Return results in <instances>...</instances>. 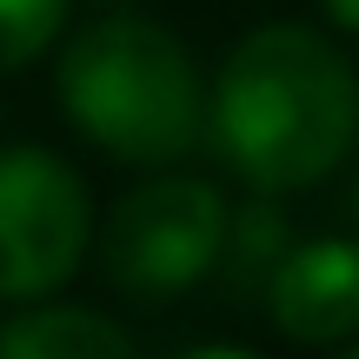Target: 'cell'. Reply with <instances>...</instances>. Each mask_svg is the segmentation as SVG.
Returning <instances> with one entry per match:
<instances>
[{
	"label": "cell",
	"mask_w": 359,
	"mask_h": 359,
	"mask_svg": "<svg viewBox=\"0 0 359 359\" xmlns=\"http://www.w3.org/2000/svg\"><path fill=\"white\" fill-rule=\"evenodd\" d=\"M206 133L259 200L320 187L359 140V74L320 27H253L213 74Z\"/></svg>",
	"instance_id": "6da1fadb"
},
{
	"label": "cell",
	"mask_w": 359,
	"mask_h": 359,
	"mask_svg": "<svg viewBox=\"0 0 359 359\" xmlns=\"http://www.w3.org/2000/svg\"><path fill=\"white\" fill-rule=\"evenodd\" d=\"M67 13L74 0H0V74L34 67L67 34Z\"/></svg>",
	"instance_id": "ba28073f"
},
{
	"label": "cell",
	"mask_w": 359,
	"mask_h": 359,
	"mask_svg": "<svg viewBox=\"0 0 359 359\" xmlns=\"http://www.w3.org/2000/svg\"><path fill=\"white\" fill-rule=\"evenodd\" d=\"M93 246V193L47 147H0V299L40 306Z\"/></svg>",
	"instance_id": "277c9868"
},
{
	"label": "cell",
	"mask_w": 359,
	"mask_h": 359,
	"mask_svg": "<svg viewBox=\"0 0 359 359\" xmlns=\"http://www.w3.org/2000/svg\"><path fill=\"white\" fill-rule=\"evenodd\" d=\"M266 313L293 346H353L359 339V240H293L266 280Z\"/></svg>",
	"instance_id": "5b68a950"
},
{
	"label": "cell",
	"mask_w": 359,
	"mask_h": 359,
	"mask_svg": "<svg viewBox=\"0 0 359 359\" xmlns=\"http://www.w3.org/2000/svg\"><path fill=\"white\" fill-rule=\"evenodd\" d=\"M0 359H140L133 333L93 306L40 299L0 326Z\"/></svg>",
	"instance_id": "8992f818"
},
{
	"label": "cell",
	"mask_w": 359,
	"mask_h": 359,
	"mask_svg": "<svg viewBox=\"0 0 359 359\" xmlns=\"http://www.w3.org/2000/svg\"><path fill=\"white\" fill-rule=\"evenodd\" d=\"M60 107L107 160L173 167L206 140V87L173 27L140 13H100L53 60Z\"/></svg>",
	"instance_id": "7a4b0ae2"
},
{
	"label": "cell",
	"mask_w": 359,
	"mask_h": 359,
	"mask_svg": "<svg viewBox=\"0 0 359 359\" xmlns=\"http://www.w3.org/2000/svg\"><path fill=\"white\" fill-rule=\"evenodd\" d=\"M226 246V200L193 173H160L120 193L100 226V266L127 299H180L219 266Z\"/></svg>",
	"instance_id": "3957f363"
},
{
	"label": "cell",
	"mask_w": 359,
	"mask_h": 359,
	"mask_svg": "<svg viewBox=\"0 0 359 359\" xmlns=\"http://www.w3.org/2000/svg\"><path fill=\"white\" fill-rule=\"evenodd\" d=\"M87 7H107V13H127V7H140V0H87Z\"/></svg>",
	"instance_id": "8fae6325"
},
{
	"label": "cell",
	"mask_w": 359,
	"mask_h": 359,
	"mask_svg": "<svg viewBox=\"0 0 359 359\" xmlns=\"http://www.w3.org/2000/svg\"><path fill=\"white\" fill-rule=\"evenodd\" d=\"M333 359H359V339H353V346H339V353H333Z\"/></svg>",
	"instance_id": "7c38bea8"
},
{
	"label": "cell",
	"mask_w": 359,
	"mask_h": 359,
	"mask_svg": "<svg viewBox=\"0 0 359 359\" xmlns=\"http://www.w3.org/2000/svg\"><path fill=\"white\" fill-rule=\"evenodd\" d=\"M293 233H286V213L273 200H246L240 213H226V246H219V266L233 273L240 293H266L273 266L286 259Z\"/></svg>",
	"instance_id": "52a82bcc"
},
{
	"label": "cell",
	"mask_w": 359,
	"mask_h": 359,
	"mask_svg": "<svg viewBox=\"0 0 359 359\" xmlns=\"http://www.w3.org/2000/svg\"><path fill=\"white\" fill-rule=\"evenodd\" d=\"M320 13L339 27V34H353V40H359V0H320Z\"/></svg>",
	"instance_id": "9c48e42d"
},
{
	"label": "cell",
	"mask_w": 359,
	"mask_h": 359,
	"mask_svg": "<svg viewBox=\"0 0 359 359\" xmlns=\"http://www.w3.org/2000/svg\"><path fill=\"white\" fill-rule=\"evenodd\" d=\"M173 359H259L246 346H193V353H173Z\"/></svg>",
	"instance_id": "30bf717a"
}]
</instances>
